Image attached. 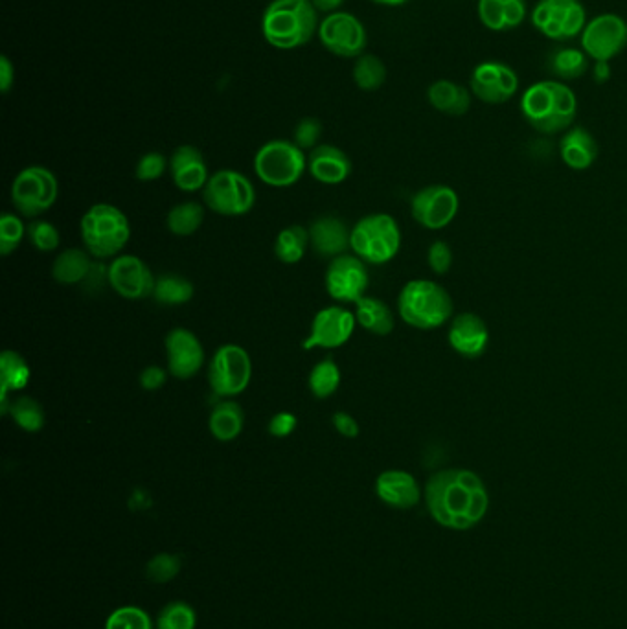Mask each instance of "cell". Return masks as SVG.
Instances as JSON below:
<instances>
[{
    "label": "cell",
    "mask_w": 627,
    "mask_h": 629,
    "mask_svg": "<svg viewBox=\"0 0 627 629\" xmlns=\"http://www.w3.org/2000/svg\"><path fill=\"white\" fill-rule=\"evenodd\" d=\"M341 381L342 374L339 363L333 357H324L309 372V392L317 400H328L339 390Z\"/></svg>",
    "instance_id": "cell-35"
},
{
    "label": "cell",
    "mask_w": 627,
    "mask_h": 629,
    "mask_svg": "<svg viewBox=\"0 0 627 629\" xmlns=\"http://www.w3.org/2000/svg\"><path fill=\"white\" fill-rule=\"evenodd\" d=\"M206 378L219 400L238 398L251 385V354L240 344L219 346L208 363Z\"/></svg>",
    "instance_id": "cell-9"
},
{
    "label": "cell",
    "mask_w": 627,
    "mask_h": 629,
    "mask_svg": "<svg viewBox=\"0 0 627 629\" xmlns=\"http://www.w3.org/2000/svg\"><path fill=\"white\" fill-rule=\"evenodd\" d=\"M376 493L383 503L398 510L414 508L422 499V488L416 477L403 469H387L379 473Z\"/></svg>",
    "instance_id": "cell-23"
},
{
    "label": "cell",
    "mask_w": 627,
    "mask_h": 629,
    "mask_svg": "<svg viewBox=\"0 0 627 629\" xmlns=\"http://www.w3.org/2000/svg\"><path fill=\"white\" fill-rule=\"evenodd\" d=\"M401 321L416 330H436L453 317V300L444 287L427 278H416L401 287L398 295Z\"/></svg>",
    "instance_id": "cell-5"
},
{
    "label": "cell",
    "mask_w": 627,
    "mask_h": 629,
    "mask_svg": "<svg viewBox=\"0 0 627 629\" xmlns=\"http://www.w3.org/2000/svg\"><path fill=\"white\" fill-rule=\"evenodd\" d=\"M166 368L175 379H192L205 368L206 354L203 343L192 330L177 326L166 333Z\"/></svg>",
    "instance_id": "cell-19"
},
{
    "label": "cell",
    "mask_w": 627,
    "mask_h": 629,
    "mask_svg": "<svg viewBox=\"0 0 627 629\" xmlns=\"http://www.w3.org/2000/svg\"><path fill=\"white\" fill-rule=\"evenodd\" d=\"M105 629H153V622L144 609L124 606L109 615Z\"/></svg>",
    "instance_id": "cell-41"
},
{
    "label": "cell",
    "mask_w": 627,
    "mask_h": 629,
    "mask_svg": "<svg viewBox=\"0 0 627 629\" xmlns=\"http://www.w3.org/2000/svg\"><path fill=\"white\" fill-rule=\"evenodd\" d=\"M166 172H170V159H166L159 151H149L138 159L135 177L142 183H153L159 181Z\"/></svg>",
    "instance_id": "cell-44"
},
{
    "label": "cell",
    "mask_w": 627,
    "mask_h": 629,
    "mask_svg": "<svg viewBox=\"0 0 627 629\" xmlns=\"http://www.w3.org/2000/svg\"><path fill=\"white\" fill-rule=\"evenodd\" d=\"M354 306L357 326H361L366 332L374 333L379 337H387L394 332V326H396L394 313L388 308L387 302H383L381 298L366 295L359 302H355Z\"/></svg>",
    "instance_id": "cell-31"
},
{
    "label": "cell",
    "mask_w": 627,
    "mask_h": 629,
    "mask_svg": "<svg viewBox=\"0 0 627 629\" xmlns=\"http://www.w3.org/2000/svg\"><path fill=\"white\" fill-rule=\"evenodd\" d=\"M179 571H181L179 556L162 552V554H157L155 558L149 560L146 576L155 584H166V582L173 580Z\"/></svg>",
    "instance_id": "cell-43"
},
{
    "label": "cell",
    "mask_w": 627,
    "mask_h": 629,
    "mask_svg": "<svg viewBox=\"0 0 627 629\" xmlns=\"http://www.w3.org/2000/svg\"><path fill=\"white\" fill-rule=\"evenodd\" d=\"M447 341L456 354L466 359H479L490 344V330L477 313H460L451 319Z\"/></svg>",
    "instance_id": "cell-20"
},
{
    "label": "cell",
    "mask_w": 627,
    "mask_h": 629,
    "mask_svg": "<svg viewBox=\"0 0 627 629\" xmlns=\"http://www.w3.org/2000/svg\"><path fill=\"white\" fill-rule=\"evenodd\" d=\"M13 81H15V67H13L12 59L2 56L0 58V91L4 94L12 91Z\"/></svg>",
    "instance_id": "cell-50"
},
{
    "label": "cell",
    "mask_w": 627,
    "mask_h": 629,
    "mask_svg": "<svg viewBox=\"0 0 627 629\" xmlns=\"http://www.w3.org/2000/svg\"><path fill=\"white\" fill-rule=\"evenodd\" d=\"M425 504L438 525L469 530L488 514L490 495L486 484L471 469H442L425 484Z\"/></svg>",
    "instance_id": "cell-1"
},
{
    "label": "cell",
    "mask_w": 627,
    "mask_h": 629,
    "mask_svg": "<svg viewBox=\"0 0 627 629\" xmlns=\"http://www.w3.org/2000/svg\"><path fill=\"white\" fill-rule=\"evenodd\" d=\"M471 91L451 80H438L429 85L427 100L438 113L447 116H464L471 107Z\"/></svg>",
    "instance_id": "cell-28"
},
{
    "label": "cell",
    "mask_w": 627,
    "mask_h": 629,
    "mask_svg": "<svg viewBox=\"0 0 627 629\" xmlns=\"http://www.w3.org/2000/svg\"><path fill=\"white\" fill-rule=\"evenodd\" d=\"M357 319L354 311L333 304L319 309L309 324L308 337L302 341L304 350H335L354 337Z\"/></svg>",
    "instance_id": "cell-13"
},
{
    "label": "cell",
    "mask_w": 627,
    "mask_h": 629,
    "mask_svg": "<svg viewBox=\"0 0 627 629\" xmlns=\"http://www.w3.org/2000/svg\"><path fill=\"white\" fill-rule=\"evenodd\" d=\"M319 12L311 0H273L262 17V34L278 50L308 45L319 32Z\"/></svg>",
    "instance_id": "cell-3"
},
{
    "label": "cell",
    "mask_w": 627,
    "mask_h": 629,
    "mask_svg": "<svg viewBox=\"0 0 627 629\" xmlns=\"http://www.w3.org/2000/svg\"><path fill=\"white\" fill-rule=\"evenodd\" d=\"M469 91L482 103L502 105L519 91V76L506 63L482 61L471 72Z\"/></svg>",
    "instance_id": "cell-18"
},
{
    "label": "cell",
    "mask_w": 627,
    "mask_h": 629,
    "mask_svg": "<svg viewBox=\"0 0 627 629\" xmlns=\"http://www.w3.org/2000/svg\"><path fill=\"white\" fill-rule=\"evenodd\" d=\"M157 276L149 265L135 254H120L107 267V284L118 297L126 300H144L153 297Z\"/></svg>",
    "instance_id": "cell-17"
},
{
    "label": "cell",
    "mask_w": 627,
    "mask_h": 629,
    "mask_svg": "<svg viewBox=\"0 0 627 629\" xmlns=\"http://www.w3.org/2000/svg\"><path fill=\"white\" fill-rule=\"evenodd\" d=\"M309 247V230L302 225H289L276 234L274 256L282 264L295 265L304 260Z\"/></svg>",
    "instance_id": "cell-32"
},
{
    "label": "cell",
    "mask_w": 627,
    "mask_h": 629,
    "mask_svg": "<svg viewBox=\"0 0 627 629\" xmlns=\"http://www.w3.org/2000/svg\"><path fill=\"white\" fill-rule=\"evenodd\" d=\"M308 172V155L293 140L274 138L254 155V173L271 188H291Z\"/></svg>",
    "instance_id": "cell-7"
},
{
    "label": "cell",
    "mask_w": 627,
    "mask_h": 629,
    "mask_svg": "<svg viewBox=\"0 0 627 629\" xmlns=\"http://www.w3.org/2000/svg\"><path fill=\"white\" fill-rule=\"evenodd\" d=\"M168 376H170L168 368H162L159 365H149L140 372L138 383L146 392H157V390L162 389L166 385Z\"/></svg>",
    "instance_id": "cell-48"
},
{
    "label": "cell",
    "mask_w": 627,
    "mask_h": 629,
    "mask_svg": "<svg viewBox=\"0 0 627 629\" xmlns=\"http://www.w3.org/2000/svg\"><path fill=\"white\" fill-rule=\"evenodd\" d=\"M32 379V368L23 355L15 350H4L0 354V411H10V394L28 387Z\"/></svg>",
    "instance_id": "cell-27"
},
{
    "label": "cell",
    "mask_w": 627,
    "mask_h": 629,
    "mask_svg": "<svg viewBox=\"0 0 627 629\" xmlns=\"http://www.w3.org/2000/svg\"><path fill=\"white\" fill-rule=\"evenodd\" d=\"M28 236V227L24 225L19 214L4 212L0 218V254L6 258L21 247Z\"/></svg>",
    "instance_id": "cell-39"
},
{
    "label": "cell",
    "mask_w": 627,
    "mask_h": 629,
    "mask_svg": "<svg viewBox=\"0 0 627 629\" xmlns=\"http://www.w3.org/2000/svg\"><path fill=\"white\" fill-rule=\"evenodd\" d=\"M354 170L350 157L333 144H320L308 155V172L317 183L326 186L342 184Z\"/></svg>",
    "instance_id": "cell-24"
},
{
    "label": "cell",
    "mask_w": 627,
    "mask_h": 629,
    "mask_svg": "<svg viewBox=\"0 0 627 629\" xmlns=\"http://www.w3.org/2000/svg\"><path fill=\"white\" fill-rule=\"evenodd\" d=\"M548 69L552 70V74L561 81L578 80L589 69V61L587 54L582 48H574V46H563L554 50V54L550 56Z\"/></svg>",
    "instance_id": "cell-36"
},
{
    "label": "cell",
    "mask_w": 627,
    "mask_h": 629,
    "mask_svg": "<svg viewBox=\"0 0 627 629\" xmlns=\"http://www.w3.org/2000/svg\"><path fill=\"white\" fill-rule=\"evenodd\" d=\"M170 175L173 184L186 194L203 192L210 179L208 164L201 149L184 144L171 153Z\"/></svg>",
    "instance_id": "cell-21"
},
{
    "label": "cell",
    "mask_w": 627,
    "mask_h": 629,
    "mask_svg": "<svg viewBox=\"0 0 627 629\" xmlns=\"http://www.w3.org/2000/svg\"><path fill=\"white\" fill-rule=\"evenodd\" d=\"M559 155L570 170L583 172L598 159V142L589 129L570 127L559 140Z\"/></svg>",
    "instance_id": "cell-25"
},
{
    "label": "cell",
    "mask_w": 627,
    "mask_h": 629,
    "mask_svg": "<svg viewBox=\"0 0 627 629\" xmlns=\"http://www.w3.org/2000/svg\"><path fill=\"white\" fill-rule=\"evenodd\" d=\"M8 414L12 416L13 424L19 429H23L24 433H39L43 431L46 424V412L43 405L32 396H21L17 400L10 403V411Z\"/></svg>",
    "instance_id": "cell-37"
},
{
    "label": "cell",
    "mask_w": 627,
    "mask_h": 629,
    "mask_svg": "<svg viewBox=\"0 0 627 629\" xmlns=\"http://www.w3.org/2000/svg\"><path fill=\"white\" fill-rule=\"evenodd\" d=\"M201 194L206 208L225 218L247 216L256 205V188L251 179L228 168L212 173Z\"/></svg>",
    "instance_id": "cell-8"
},
{
    "label": "cell",
    "mask_w": 627,
    "mask_h": 629,
    "mask_svg": "<svg viewBox=\"0 0 627 629\" xmlns=\"http://www.w3.org/2000/svg\"><path fill=\"white\" fill-rule=\"evenodd\" d=\"M460 197L447 184H431L412 195L411 214L427 230H442L455 221Z\"/></svg>",
    "instance_id": "cell-16"
},
{
    "label": "cell",
    "mask_w": 627,
    "mask_h": 629,
    "mask_svg": "<svg viewBox=\"0 0 627 629\" xmlns=\"http://www.w3.org/2000/svg\"><path fill=\"white\" fill-rule=\"evenodd\" d=\"M309 243L311 249L320 258L333 260L350 249L352 229L339 216H320L309 225Z\"/></svg>",
    "instance_id": "cell-22"
},
{
    "label": "cell",
    "mask_w": 627,
    "mask_h": 629,
    "mask_svg": "<svg viewBox=\"0 0 627 629\" xmlns=\"http://www.w3.org/2000/svg\"><path fill=\"white\" fill-rule=\"evenodd\" d=\"M131 223L118 206L111 203L92 205L80 221L83 249L94 260H114L131 240Z\"/></svg>",
    "instance_id": "cell-4"
},
{
    "label": "cell",
    "mask_w": 627,
    "mask_h": 629,
    "mask_svg": "<svg viewBox=\"0 0 627 629\" xmlns=\"http://www.w3.org/2000/svg\"><path fill=\"white\" fill-rule=\"evenodd\" d=\"M195 624L194 607L186 602H170L157 618V629H195Z\"/></svg>",
    "instance_id": "cell-40"
},
{
    "label": "cell",
    "mask_w": 627,
    "mask_h": 629,
    "mask_svg": "<svg viewBox=\"0 0 627 629\" xmlns=\"http://www.w3.org/2000/svg\"><path fill=\"white\" fill-rule=\"evenodd\" d=\"M427 264L434 275H445L449 273L451 265H453V251L451 247L442 240H436L431 243L429 251H427Z\"/></svg>",
    "instance_id": "cell-46"
},
{
    "label": "cell",
    "mask_w": 627,
    "mask_h": 629,
    "mask_svg": "<svg viewBox=\"0 0 627 629\" xmlns=\"http://www.w3.org/2000/svg\"><path fill=\"white\" fill-rule=\"evenodd\" d=\"M205 218V205L197 201H183V203L171 206L166 216V227L173 236L188 238V236H194L195 232L203 227Z\"/></svg>",
    "instance_id": "cell-33"
},
{
    "label": "cell",
    "mask_w": 627,
    "mask_h": 629,
    "mask_svg": "<svg viewBox=\"0 0 627 629\" xmlns=\"http://www.w3.org/2000/svg\"><path fill=\"white\" fill-rule=\"evenodd\" d=\"M297 427V414L289 411H280L271 416V420L267 424V431L274 438H287V436H291L297 431Z\"/></svg>",
    "instance_id": "cell-47"
},
{
    "label": "cell",
    "mask_w": 627,
    "mask_h": 629,
    "mask_svg": "<svg viewBox=\"0 0 627 629\" xmlns=\"http://www.w3.org/2000/svg\"><path fill=\"white\" fill-rule=\"evenodd\" d=\"M91 254L85 249H65L59 252L52 264V278L61 286H78L92 275Z\"/></svg>",
    "instance_id": "cell-29"
},
{
    "label": "cell",
    "mask_w": 627,
    "mask_h": 629,
    "mask_svg": "<svg viewBox=\"0 0 627 629\" xmlns=\"http://www.w3.org/2000/svg\"><path fill=\"white\" fill-rule=\"evenodd\" d=\"M28 240L39 252H54L61 243V232L46 219H34L28 225Z\"/></svg>",
    "instance_id": "cell-42"
},
{
    "label": "cell",
    "mask_w": 627,
    "mask_h": 629,
    "mask_svg": "<svg viewBox=\"0 0 627 629\" xmlns=\"http://www.w3.org/2000/svg\"><path fill=\"white\" fill-rule=\"evenodd\" d=\"M12 205L21 218L39 219L59 197V181L56 173L46 166H28L13 179Z\"/></svg>",
    "instance_id": "cell-10"
},
{
    "label": "cell",
    "mask_w": 627,
    "mask_h": 629,
    "mask_svg": "<svg viewBox=\"0 0 627 629\" xmlns=\"http://www.w3.org/2000/svg\"><path fill=\"white\" fill-rule=\"evenodd\" d=\"M521 113L537 133L556 135L572 126L578 113V98L563 81H536L521 96Z\"/></svg>",
    "instance_id": "cell-2"
},
{
    "label": "cell",
    "mask_w": 627,
    "mask_h": 629,
    "mask_svg": "<svg viewBox=\"0 0 627 629\" xmlns=\"http://www.w3.org/2000/svg\"><path fill=\"white\" fill-rule=\"evenodd\" d=\"M311 2L317 8V12L330 15V13L339 12V8L346 0H311Z\"/></svg>",
    "instance_id": "cell-52"
},
{
    "label": "cell",
    "mask_w": 627,
    "mask_h": 629,
    "mask_svg": "<svg viewBox=\"0 0 627 629\" xmlns=\"http://www.w3.org/2000/svg\"><path fill=\"white\" fill-rule=\"evenodd\" d=\"M611 63L609 61H594L593 80L598 85H604L611 80Z\"/></svg>",
    "instance_id": "cell-51"
},
{
    "label": "cell",
    "mask_w": 627,
    "mask_h": 629,
    "mask_svg": "<svg viewBox=\"0 0 627 629\" xmlns=\"http://www.w3.org/2000/svg\"><path fill=\"white\" fill-rule=\"evenodd\" d=\"M245 412L234 400H219L208 416L210 435L217 442H232L243 433Z\"/></svg>",
    "instance_id": "cell-30"
},
{
    "label": "cell",
    "mask_w": 627,
    "mask_h": 629,
    "mask_svg": "<svg viewBox=\"0 0 627 629\" xmlns=\"http://www.w3.org/2000/svg\"><path fill=\"white\" fill-rule=\"evenodd\" d=\"M627 46V21L616 13H600L585 24L582 50L594 61H611Z\"/></svg>",
    "instance_id": "cell-15"
},
{
    "label": "cell",
    "mask_w": 627,
    "mask_h": 629,
    "mask_svg": "<svg viewBox=\"0 0 627 629\" xmlns=\"http://www.w3.org/2000/svg\"><path fill=\"white\" fill-rule=\"evenodd\" d=\"M352 76H354L355 85L361 91H379L387 81V67L374 54H363L355 59Z\"/></svg>",
    "instance_id": "cell-38"
},
{
    "label": "cell",
    "mask_w": 627,
    "mask_h": 629,
    "mask_svg": "<svg viewBox=\"0 0 627 629\" xmlns=\"http://www.w3.org/2000/svg\"><path fill=\"white\" fill-rule=\"evenodd\" d=\"M366 265L368 264L359 256L348 252L330 260L324 275L326 293L341 304L359 302L361 298L366 297V291L370 286V275Z\"/></svg>",
    "instance_id": "cell-14"
},
{
    "label": "cell",
    "mask_w": 627,
    "mask_h": 629,
    "mask_svg": "<svg viewBox=\"0 0 627 629\" xmlns=\"http://www.w3.org/2000/svg\"><path fill=\"white\" fill-rule=\"evenodd\" d=\"M372 2L379 4V6H387V8H399V6L407 4L409 0H372Z\"/></svg>",
    "instance_id": "cell-53"
},
{
    "label": "cell",
    "mask_w": 627,
    "mask_h": 629,
    "mask_svg": "<svg viewBox=\"0 0 627 629\" xmlns=\"http://www.w3.org/2000/svg\"><path fill=\"white\" fill-rule=\"evenodd\" d=\"M480 23L491 32H510L525 23V0H479Z\"/></svg>",
    "instance_id": "cell-26"
},
{
    "label": "cell",
    "mask_w": 627,
    "mask_h": 629,
    "mask_svg": "<svg viewBox=\"0 0 627 629\" xmlns=\"http://www.w3.org/2000/svg\"><path fill=\"white\" fill-rule=\"evenodd\" d=\"M350 249L368 265L392 262L401 249L398 221L385 212L368 214L359 219L352 227Z\"/></svg>",
    "instance_id": "cell-6"
},
{
    "label": "cell",
    "mask_w": 627,
    "mask_h": 629,
    "mask_svg": "<svg viewBox=\"0 0 627 629\" xmlns=\"http://www.w3.org/2000/svg\"><path fill=\"white\" fill-rule=\"evenodd\" d=\"M331 424H333V429H335L339 435L344 436V438H357L359 433H361L359 422L355 420L350 412H335V414L331 416Z\"/></svg>",
    "instance_id": "cell-49"
},
{
    "label": "cell",
    "mask_w": 627,
    "mask_h": 629,
    "mask_svg": "<svg viewBox=\"0 0 627 629\" xmlns=\"http://www.w3.org/2000/svg\"><path fill=\"white\" fill-rule=\"evenodd\" d=\"M530 19L537 32L550 41H569L582 35L587 12L582 0H539Z\"/></svg>",
    "instance_id": "cell-11"
},
{
    "label": "cell",
    "mask_w": 627,
    "mask_h": 629,
    "mask_svg": "<svg viewBox=\"0 0 627 629\" xmlns=\"http://www.w3.org/2000/svg\"><path fill=\"white\" fill-rule=\"evenodd\" d=\"M194 295V282L188 280L186 276L166 273V275L157 276L155 280L153 298L160 306H170V308L184 306L194 298Z\"/></svg>",
    "instance_id": "cell-34"
},
{
    "label": "cell",
    "mask_w": 627,
    "mask_h": 629,
    "mask_svg": "<svg viewBox=\"0 0 627 629\" xmlns=\"http://www.w3.org/2000/svg\"><path fill=\"white\" fill-rule=\"evenodd\" d=\"M320 43L337 58L352 59L363 56L368 43L365 24L348 12L326 15L319 24Z\"/></svg>",
    "instance_id": "cell-12"
},
{
    "label": "cell",
    "mask_w": 627,
    "mask_h": 629,
    "mask_svg": "<svg viewBox=\"0 0 627 629\" xmlns=\"http://www.w3.org/2000/svg\"><path fill=\"white\" fill-rule=\"evenodd\" d=\"M324 133V126L320 122L319 118L315 116H306L298 122L293 131V142L297 144L298 148L304 149V151H313V149L320 146V138Z\"/></svg>",
    "instance_id": "cell-45"
}]
</instances>
